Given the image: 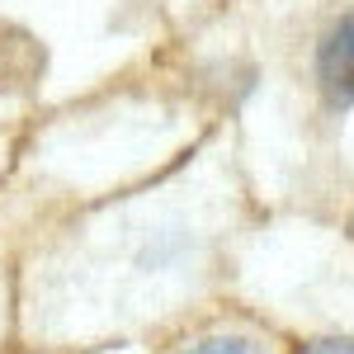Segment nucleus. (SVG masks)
<instances>
[{
	"label": "nucleus",
	"instance_id": "f257e3e1",
	"mask_svg": "<svg viewBox=\"0 0 354 354\" xmlns=\"http://www.w3.org/2000/svg\"><path fill=\"white\" fill-rule=\"evenodd\" d=\"M317 76H322V85H326V95L335 104H350L354 100V15H345L340 24H330V33L322 38Z\"/></svg>",
	"mask_w": 354,
	"mask_h": 354
},
{
	"label": "nucleus",
	"instance_id": "f03ea898",
	"mask_svg": "<svg viewBox=\"0 0 354 354\" xmlns=\"http://www.w3.org/2000/svg\"><path fill=\"white\" fill-rule=\"evenodd\" d=\"M175 354H255V345L245 340H227V335H213V340H198V345H185Z\"/></svg>",
	"mask_w": 354,
	"mask_h": 354
},
{
	"label": "nucleus",
	"instance_id": "7ed1b4c3",
	"mask_svg": "<svg viewBox=\"0 0 354 354\" xmlns=\"http://www.w3.org/2000/svg\"><path fill=\"white\" fill-rule=\"evenodd\" d=\"M302 354H354V340H312Z\"/></svg>",
	"mask_w": 354,
	"mask_h": 354
}]
</instances>
